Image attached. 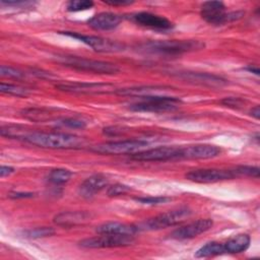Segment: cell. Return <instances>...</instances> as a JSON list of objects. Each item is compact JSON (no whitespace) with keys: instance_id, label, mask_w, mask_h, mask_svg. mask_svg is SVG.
<instances>
[{"instance_id":"cell-37","label":"cell","mask_w":260,"mask_h":260,"mask_svg":"<svg viewBox=\"0 0 260 260\" xmlns=\"http://www.w3.org/2000/svg\"><path fill=\"white\" fill-rule=\"evenodd\" d=\"M35 196V193L31 192H10L8 194L9 198L12 199H25V198H31Z\"/></svg>"},{"instance_id":"cell-28","label":"cell","mask_w":260,"mask_h":260,"mask_svg":"<svg viewBox=\"0 0 260 260\" xmlns=\"http://www.w3.org/2000/svg\"><path fill=\"white\" fill-rule=\"evenodd\" d=\"M22 115L32 121H46L50 118V113L45 111L44 109H37V108H29L21 111Z\"/></svg>"},{"instance_id":"cell-35","label":"cell","mask_w":260,"mask_h":260,"mask_svg":"<svg viewBox=\"0 0 260 260\" xmlns=\"http://www.w3.org/2000/svg\"><path fill=\"white\" fill-rule=\"evenodd\" d=\"M220 103L229 108L232 109H241L243 108V106L245 105V101L241 98H236V96H229V98H224L223 100L220 101Z\"/></svg>"},{"instance_id":"cell-4","label":"cell","mask_w":260,"mask_h":260,"mask_svg":"<svg viewBox=\"0 0 260 260\" xmlns=\"http://www.w3.org/2000/svg\"><path fill=\"white\" fill-rule=\"evenodd\" d=\"M192 214V210L187 207H179L165 213L158 214L156 216L145 219L138 224H136L139 231H158L169 226L176 225L187 219Z\"/></svg>"},{"instance_id":"cell-40","label":"cell","mask_w":260,"mask_h":260,"mask_svg":"<svg viewBox=\"0 0 260 260\" xmlns=\"http://www.w3.org/2000/svg\"><path fill=\"white\" fill-rule=\"evenodd\" d=\"M245 70H248L249 72H252L256 75H259V73H260L259 68L257 66H254V65H248L247 67H245Z\"/></svg>"},{"instance_id":"cell-31","label":"cell","mask_w":260,"mask_h":260,"mask_svg":"<svg viewBox=\"0 0 260 260\" xmlns=\"http://www.w3.org/2000/svg\"><path fill=\"white\" fill-rule=\"evenodd\" d=\"M131 188L127 185L121 184V183H116L114 185H111L107 189V195L110 197H116L120 195H124L127 192H129Z\"/></svg>"},{"instance_id":"cell-32","label":"cell","mask_w":260,"mask_h":260,"mask_svg":"<svg viewBox=\"0 0 260 260\" xmlns=\"http://www.w3.org/2000/svg\"><path fill=\"white\" fill-rule=\"evenodd\" d=\"M135 201L141 203V204H147V205H158L161 203H166L171 200V198L166 196H156V197H136L134 198Z\"/></svg>"},{"instance_id":"cell-24","label":"cell","mask_w":260,"mask_h":260,"mask_svg":"<svg viewBox=\"0 0 260 260\" xmlns=\"http://www.w3.org/2000/svg\"><path fill=\"white\" fill-rule=\"evenodd\" d=\"M1 135L8 138H15V139H24L26 135L30 132V130H26L23 127L18 125H6L1 127Z\"/></svg>"},{"instance_id":"cell-3","label":"cell","mask_w":260,"mask_h":260,"mask_svg":"<svg viewBox=\"0 0 260 260\" xmlns=\"http://www.w3.org/2000/svg\"><path fill=\"white\" fill-rule=\"evenodd\" d=\"M205 44L198 40H171V41H156L148 42L144 45V49L150 53L159 55L176 56L187 52L201 50Z\"/></svg>"},{"instance_id":"cell-19","label":"cell","mask_w":260,"mask_h":260,"mask_svg":"<svg viewBox=\"0 0 260 260\" xmlns=\"http://www.w3.org/2000/svg\"><path fill=\"white\" fill-rule=\"evenodd\" d=\"M123 17L113 12H101L88 19L87 24L94 30H110L116 28Z\"/></svg>"},{"instance_id":"cell-5","label":"cell","mask_w":260,"mask_h":260,"mask_svg":"<svg viewBox=\"0 0 260 260\" xmlns=\"http://www.w3.org/2000/svg\"><path fill=\"white\" fill-rule=\"evenodd\" d=\"M225 5L221 1H207L201 5V17L208 23L219 25L243 18L245 11L225 12Z\"/></svg>"},{"instance_id":"cell-7","label":"cell","mask_w":260,"mask_h":260,"mask_svg":"<svg viewBox=\"0 0 260 260\" xmlns=\"http://www.w3.org/2000/svg\"><path fill=\"white\" fill-rule=\"evenodd\" d=\"M147 146V142L138 139H129L121 141H110L98 144L91 148L93 152L100 154H133Z\"/></svg>"},{"instance_id":"cell-20","label":"cell","mask_w":260,"mask_h":260,"mask_svg":"<svg viewBox=\"0 0 260 260\" xmlns=\"http://www.w3.org/2000/svg\"><path fill=\"white\" fill-rule=\"evenodd\" d=\"M99 235H129L133 236L138 232L136 224H127L118 221H108L96 226Z\"/></svg>"},{"instance_id":"cell-29","label":"cell","mask_w":260,"mask_h":260,"mask_svg":"<svg viewBox=\"0 0 260 260\" xmlns=\"http://www.w3.org/2000/svg\"><path fill=\"white\" fill-rule=\"evenodd\" d=\"M93 2L91 0H71L67 3L66 8L68 11H81L90 9L93 6Z\"/></svg>"},{"instance_id":"cell-30","label":"cell","mask_w":260,"mask_h":260,"mask_svg":"<svg viewBox=\"0 0 260 260\" xmlns=\"http://www.w3.org/2000/svg\"><path fill=\"white\" fill-rule=\"evenodd\" d=\"M236 176H249V177H255L258 178L260 175V171L258 167H252V166H238L233 169Z\"/></svg>"},{"instance_id":"cell-41","label":"cell","mask_w":260,"mask_h":260,"mask_svg":"<svg viewBox=\"0 0 260 260\" xmlns=\"http://www.w3.org/2000/svg\"><path fill=\"white\" fill-rule=\"evenodd\" d=\"M250 114L252 117H254L255 119H259V114H260V110H259V106H255L254 108H252V110L250 111Z\"/></svg>"},{"instance_id":"cell-11","label":"cell","mask_w":260,"mask_h":260,"mask_svg":"<svg viewBox=\"0 0 260 260\" xmlns=\"http://www.w3.org/2000/svg\"><path fill=\"white\" fill-rule=\"evenodd\" d=\"M185 177L192 182L207 184L216 183L225 180L237 178L234 170H219V169H196L188 172Z\"/></svg>"},{"instance_id":"cell-39","label":"cell","mask_w":260,"mask_h":260,"mask_svg":"<svg viewBox=\"0 0 260 260\" xmlns=\"http://www.w3.org/2000/svg\"><path fill=\"white\" fill-rule=\"evenodd\" d=\"M14 172V169L12 167H8V166H1L0 168V176L3 178V177H6V176H9L11 175L12 173Z\"/></svg>"},{"instance_id":"cell-18","label":"cell","mask_w":260,"mask_h":260,"mask_svg":"<svg viewBox=\"0 0 260 260\" xmlns=\"http://www.w3.org/2000/svg\"><path fill=\"white\" fill-rule=\"evenodd\" d=\"M91 218V214L87 211L74 210V211H62L54 216V222L63 228H74L77 225H83Z\"/></svg>"},{"instance_id":"cell-16","label":"cell","mask_w":260,"mask_h":260,"mask_svg":"<svg viewBox=\"0 0 260 260\" xmlns=\"http://www.w3.org/2000/svg\"><path fill=\"white\" fill-rule=\"evenodd\" d=\"M178 77L192 83L211 87H220L228 83L226 79L206 72H180Z\"/></svg>"},{"instance_id":"cell-17","label":"cell","mask_w":260,"mask_h":260,"mask_svg":"<svg viewBox=\"0 0 260 260\" xmlns=\"http://www.w3.org/2000/svg\"><path fill=\"white\" fill-rule=\"evenodd\" d=\"M109 180L102 174H95L86 178L78 187V194L85 199L92 198L96 193L108 187Z\"/></svg>"},{"instance_id":"cell-9","label":"cell","mask_w":260,"mask_h":260,"mask_svg":"<svg viewBox=\"0 0 260 260\" xmlns=\"http://www.w3.org/2000/svg\"><path fill=\"white\" fill-rule=\"evenodd\" d=\"M61 34L73 39H77L80 42L92 48L94 51L101 52V53H117L125 49V46L117 41L105 39L98 36H86V35L73 32V31H62Z\"/></svg>"},{"instance_id":"cell-1","label":"cell","mask_w":260,"mask_h":260,"mask_svg":"<svg viewBox=\"0 0 260 260\" xmlns=\"http://www.w3.org/2000/svg\"><path fill=\"white\" fill-rule=\"evenodd\" d=\"M23 140L39 147L51 149L79 148L84 143L83 139L76 135L60 132L30 131Z\"/></svg>"},{"instance_id":"cell-34","label":"cell","mask_w":260,"mask_h":260,"mask_svg":"<svg viewBox=\"0 0 260 260\" xmlns=\"http://www.w3.org/2000/svg\"><path fill=\"white\" fill-rule=\"evenodd\" d=\"M61 126H65L68 128H73V129H83L86 126V123L82 120L75 119V118H65L62 119L58 122Z\"/></svg>"},{"instance_id":"cell-10","label":"cell","mask_w":260,"mask_h":260,"mask_svg":"<svg viewBox=\"0 0 260 260\" xmlns=\"http://www.w3.org/2000/svg\"><path fill=\"white\" fill-rule=\"evenodd\" d=\"M56 88L65 92L84 94L111 93L118 90L115 85L103 82H63L56 84Z\"/></svg>"},{"instance_id":"cell-13","label":"cell","mask_w":260,"mask_h":260,"mask_svg":"<svg viewBox=\"0 0 260 260\" xmlns=\"http://www.w3.org/2000/svg\"><path fill=\"white\" fill-rule=\"evenodd\" d=\"M213 221L210 218H200L182 225L170 234V238L175 240L193 239L212 228Z\"/></svg>"},{"instance_id":"cell-26","label":"cell","mask_w":260,"mask_h":260,"mask_svg":"<svg viewBox=\"0 0 260 260\" xmlns=\"http://www.w3.org/2000/svg\"><path fill=\"white\" fill-rule=\"evenodd\" d=\"M55 234V230L51 226H39L23 231L22 236L27 239H41L51 237Z\"/></svg>"},{"instance_id":"cell-27","label":"cell","mask_w":260,"mask_h":260,"mask_svg":"<svg viewBox=\"0 0 260 260\" xmlns=\"http://www.w3.org/2000/svg\"><path fill=\"white\" fill-rule=\"evenodd\" d=\"M0 91L2 93H7L15 96H26L30 93V90L26 87L16 85V84H11V83H5V82H1Z\"/></svg>"},{"instance_id":"cell-6","label":"cell","mask_w":260,"mask_h":260,"mask_svg":"<svg viewBox=\"0 0 260 260\" xmlns=\"http://www.w3.org/2000/svg\"><path fill=\"white\" fill-rule=\"evenodd\" d=\"M182 101L177 96L158 94L141 98V101L132 104L129 109L135 112H148V113H165L174 111Z\"/></svg>"},{"instance_id":"cell-2","label":"cell","mask_w":260,"mask_h":260,"mask_svg":"<svg viewBox=\"0 0 260 260\" xmlns=\"http://www.w3.org/2000/svg\"><path fill=\"white\" fill-rule=\"evenodd\" d=\"M56 61L63 66L73 68L76 70L93 72L96 74H107L113 75L117 74L120 71V68L113 63L100 61V60H92L78 56L72 55H59L56 58Z\"/></svg>"},{"instance_id":"cell-8","label":"cell","mask_w":260,"mask_h":260,"mask_svg":"<svg viewBox=\"0 0 260 260\" xmlns=\"http://www.w3.org/2000/svg\"><path fill=\"white\" fill-rule=\"evenodd\" d=\"M134 243L133 236L129 235H100L92 238L81 240L78 245L85 249L118 248L126 247Z\"/></svg>"},{"instance_id":"cell-14","label":"cell","mask_w":260,"mask_h":260,"mask_svg":"<svg viewBox=\"0 0 260 260\" xmlns=\"http://www.w3.org/2000/svg\"><path fill=\"white\" fill-rule=\"evenodd\" d=\"M221 149L211 144H196L180 147L179 158L185 159H207L220 155Z\"/></svg>"},{"instance_id":"cell-21","label":"cell","mask_w":260,"mask_h":260,"mask_svg":"<svg viewBox=\"0 0 260 260\" xmlns=\"http://www.w3.org/2000/svg\"><path fill=\"white\" fill-rule=\"evenodd\" d=\"M167 89H171L168 86H159V85H147V86H137V87H129V88H121L116 91L119 95L126 96H150V95H158L161 92L167 91Z\"/></svg>"},{"instance_id":"cell-33","label":"cell","mask_w":260,"mask_h":260,"mask_svg":"<svg viewBox=\"0 0 260 260\" xmlns=\"http://www.w3.org/2000/svg\"><path fill=\"white\" fill-rule=\"evenodd\" d=\"M0 74L3 77H9V78H14V79H20L24 76V73L16 68L2 65L0 67Z\"/></svg>"},{"instance_id":"cell-12","label":"cell","mask_w":260,"mask_h":260,"mask_svg":"<svg viewBox=\"0 0 260 260\" xmlns=\"http://www.w3.org/2000/svg\"><path fill=\"white\" fill-rule=\"evenodd\" d=\"M180 147L160 146L146 150H140L131 155L132 159L139 161H158L179 158Z\"/></svg>"},{"instance_id":"cell-25","label":"cell","mask_w":260,"mask_h":260,"mask_svg":"<svg viewBox=\"0 0 260 260\" xmlns=\"http://www.w3.org/2000/svg\"><path fill=\"white\" fill-rule=\"evenodd\" d=\"M72 177V172L67 169H54L48 175V181L54 185H63Z\"/></svg>"},{"instance_id":"cell-38","label":"cell","mask_w":260,"mask_h":260,"mask_svg":"<svg viewBox=\"0 0 260 260\" xmlns=\"http://www.w3.org/2000/svg\"><path fill=\"white\" fill-rule=\"evenodd\" d=\"M104 2L111 6H125V5H130L134 3V1H130V0H106Z\"/></svg>"},{"instance_id":"cell-36","label":"cell","mask_w":260,"mask_h":260,"mask_svg":"<svg viewBox=\"0 0 260 260\" xmlns=\"http://www.w3.org/2000/svg\"><path fill=\"white\" fill-rule=\"evenodd\" d=\"M104 134L109 135V136H118L124 133L123 127H118V126H110L104 128Z\"/></svg>"},{"instance_id":"cell-22","label":"cell","mask_w":260,"mask_h":260,"mask_svg":"<svg viewBox=\"0 0 260 260\" xmlns=\"http://www.w3.org/2000/svg\"><path fill=\"white\" fill-rule=\"evenodd\" d=\"M250 241H251L250 237L247 234L237 235V236L231 238L230 240H228L223 244L225 253L236 254V253L244 252L248 249V247L250 245Z\"/></svg>"},{"instance_id":"cell-23","label":"cell","mask_w":260,"mask_h":260,"mask_svg":"<svg viewBox=\"0 0 260 260\" xmlns=\"http://www.w3.org/2000/svg\"><path fill=\"white\" fill-rule=\"evenodd\" d=\"M223 253H225L223 244L218 242H209L197 250V252L195 253V257L197 258L213 257V256L221 255Z\"/></svg>"},{"instance_id":"cell-15","label":"cell","mask_w":260,"mask_h":260,"mask_svg":"<svg viewBox=\"0 0 260 260\" xmlns=\"http://www.w3.org/2000/svg\"><path fill=\"white\" fill-rule=\"evenodd\" d=\"M132 19L145 27L153 28V29H159V30H167L174 27V23L169 20L168 18L153 14L150 12H138L132 15Z\"/></svg>"}]
</instances>
